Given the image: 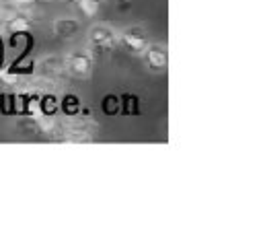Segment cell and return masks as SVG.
Instances as JSON below:
<instances>
[{"mask_svg":"<svg viewBox=\"0 0 263 247\" xmlns=\"http://www.w3.org/2000/svg\"><path fill=\"white\" fill-rule=\"evenodd\" d=\"M27 27H29V23H27L25 19H21V16H12L10 23H8V29H10V31H16V33H18V31H25Z\"/></svg>","mask_w":263,"mask_h":247,"instance_id":"7","label":"cell"},{"mask_svg":"<svg viewBox=\"0 0 263 247\" xmlns=\"http://www.w3.org/2000/svg\"><path fill=\"white\" fill-rule=\"evenodd\" d=\"M88 41L99 49H111L119 43L117 31L111 29L109 25H92L88 29Z\"/></svg>","mask_w":263,"mask_h":247,"instance_id":"3","label":"cell"},{"mask_svg":"<svg viewBox=\"0 0 263 247\" xmlns=\"http://www.w3.org/2000/svg\"><path fill=\"white\" fill-rule=\"evenodd\" d=\"M16 2H27V0H16Z\"/></svg>","mask_w":263,"mask_h":247,"instance_id":"8","label":"cell"},{"mask_svg":"<svg viewBox=\"0 0 263 247\" xmlns=\"http://www.w3.org/2000/svg\"><path fill=\"white\" fill-rule=\"evenodd\" d=\"M64 70L76 78H86L92 72V54L88 49H74L64 60Z\"/></svg>","mask_w":263,"mask_h":247,"instance_id":"1","label":"cell"},{"mask_svg":"<svg viewBox=\"0 0 263 247\" xmlns=\"http://www.w3.org/2000/svg\"><path fill=\"white\" fill-rule=\"evenodd\" d=\"M80 31V23L72 16H60L53 21V33L58 37H72Z\"/></svg>","mask_w":263,"mask_h":247,"instance_id":"5","label":"cell"},{"mask_svg":"<svg viewBox=\"0 0 263 247\" xmlns=\"http://www.w3.org/2000/svg\"><path fill=\"white\" fill-rule=\"evenodd\" d=\"M76 6L82 10L84 16H95L101 8V0H76Z\"/></svg>","mask_w":263,"mask_h":247,"instance_id":"6","label":"cell"},{"mask_svg":"<svg viewBox=\"0 0 263 247\" xmlns=\"http://www.w3.org/2000/svg\"><path fill=\"white\" fill-rule=\"evenodd\" d=\"M117 39H119V43H121L129 54H134V56L144 54V49H146V45H148V35H146V31H144L142 27H127V29H123L121 33H117Z\"/></svg>","mask_w":263,"mask_h":247,"instance_id":"2","label":"cell"},{"mask_svg":"<svg viewBox=\"0 0 263 247\" xmlns=\"http://www.w3.org/2000/svg\"><path fill=\"white\" fill-rule=\"evenodd\" d=\"M144 54H146V62H148V66H150L152 70H162V68H166L168 51H166V47H164L162 43H148L146 49H144Z\"/></svg>","mask_w":263,"mask_h":247,"instance_id":"4","label":"cell"}]
</instances>
